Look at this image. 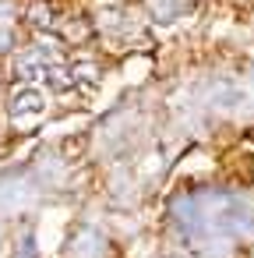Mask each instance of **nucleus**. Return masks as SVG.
Here are the masks:
<instances>
[{"instance_id":"423d86ee","label":"nucleus","mask_w":254,"mask_h":258,"mask_svg":"<svg viewBox=\"0 0 254 258\" xmlns=\"http://www.w3.org/2000/svg\"><path fill=\"white\" fill-rule=\"evenodd\" d=\"M148 4H152V15L159 22H173L177 18V0H148Z\"/></svg>"},{"instance_id":"39448f33","label":"nucleus","mask_w":254,"mask_h":258,"mask_svg":"<svg viewBox=\"0 0 254 258\" xmlns=\"http://www.w3.org/2000/svg\"><path fill=\"white\" fill-rule=\"evenodd\" d=\"M25 18H29V25H32V29H39V32H50V29L57 25V15H53V8H50V4H32Z\"/></svg>"},{"instance_id":"0eeeda50","label":"nucleus","mask_w":254,"mask_h":258,"mask_svg":"<svg viewBox=\"0 0 254 258\" xmlns=\"http://www.w3.org/2000/svg\"><path fill=\"white\" fill-rule=\"evenodd\" d=\"M15 50V25H0V53Z\"/></svg>"},{"instance_id":"6e6552de","label":"nucleus","mask_w":254,"mask_h":258,"mask_svg":"<svg viewBox=\"0 0 254 258\" xmlns=\"http://www.w3.org/2000/svg\"><path fill=\"white\" fill-rule=\"evenodd\" d=\"M0 99H4V82H0Z\"/></svg>"},{"instance_id":"20e7f679","label":"nucleus","mask_w":254,"mask_h":258,"mask_svg":"<svg viewBox=\"0 0 254 258\" xmlns=\"http://www.w3.org/2000/svg\"><path fill=\"white\" fill-rule=\"evenodd\" d=\"M71 71H74V82H78V89H81V92H96V89H99V82H103L99 64H96V60H89V57L74 60V64H71Z\"/></svg>"},{"instance_id":"7ed1b4c3","label":"nucleus","mask_w":254,"mask_h":258,"mask_svg":"<svg viewBox=\"0 0 254 258\" xmlns=\"http://www.w3.org/2000/svg\"><path fill=\"white\" fill-rule=\"evenodd\" d=\"M43 85H46L50 92H57V96L78 92L74 71H71V64H64V60H57V64H50V68H46V78H43Z\"/></svg>"},{"instance_id":"f257e3e1","label":"nucleus","mask_w":254,"mask_h":258,"mask_svg":"<svg viewBox=\"0 0 254 258\" xmlns=\"http://www.w3.org/2000/svg\"><path fill=\"white\" fill-rule=\"evenodd\" d=\"M8 117L18 131H36V124L46 117V92L39 85L18 82L15 92L8 96Z\"/></svg>"},{"instance_id":"f03ea898","label":"nucleus","mask_w":254,"mask_h":258,"mask_svg":"<svg viewBox=\"0 0 254 258\" xmlns=\"http://www.w3.org/2000/svg\"><path fill=\"white\" fill-rule=\"evenodd\" d=\"M50 64H53V60H46L39 46H29V50L15 53V64H11V68H15V78H18V82H25V85H43Z\"/></svg>"}]
</instances>
